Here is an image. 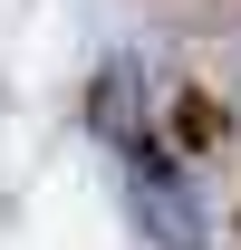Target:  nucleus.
Returning a JSON list of instances; mask_svg holds the SVG:
<instances>
[{
  "label": "nucleus",
  "mask_w": 241,
  "mask_h": 250,
  "mask_svg": "<svg viewBox=\"0 0 241 250\" xmlns=\"http://www.w3.org/2000/svg\"><path fill=\"white\" fill-rule=\"evenodd\" d=\"M116 192H125V212H135V231L154 250H203V192L183 183L154 145H125L116 154Z\"/></svg>",
  "instance_id": "obj_1"
}]
</instances>
